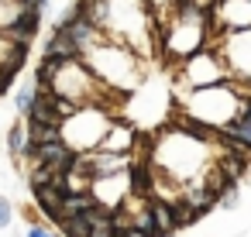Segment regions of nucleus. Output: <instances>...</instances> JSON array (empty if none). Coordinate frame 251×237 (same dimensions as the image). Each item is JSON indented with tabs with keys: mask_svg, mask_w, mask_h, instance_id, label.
<instances>
[{
	"mask_svg": "<svg viewBox=\"0 0 251 237\" xmlns=\"http://www.w3.org/2000/svg\"><path fill=\"white\" fill-rule=\"evenodd\" d=\"M86 66L97 72V79L100 83H107L110 90H131L134 83H138V76H134V59H131V52L127 48H117V45H97V48H90L86 55Z\"/></svg>",
	"mask_w": 251,
	"mask_h": 237,
	"instance_id": "obj_1",
	"label": "nucleus"
},
{
	"mask_svg": "<svg viewBox=\"0 0 251 237\" xmlns=\"http://www.w3.org/2000/svg\"><path fill=\"white\" fill-rule=\"evenodd\" d=\"M227 79H230V76H227V69H224L217 48H206V45H203V48H196L193 55L182 59V83L193 86V90L213 86V83H227Z\"/></svg>",
	"mask_w": 251,
	"mask_h": 237,
	"instance_id": "obj_2",
	"label": "nucleus"
},
{
	"mask_svg": "<svg viewBox=\"0 0 251 237\" xmlns=\"http://www.w3.org/2000/svg\"><path fill=\"white\" fill-rule=\"evenodd\" d=\"M224 69L230 79H241V83H251V28H241V31H227V38L220 42L217 48Z\"/></svg>",
	"mask_w": 251,
	"mask_h": 237,
	"instance_id": "obj_3",
	"label": "nucleus"
},
{
	"mask_svg": "<svg viewBox=\"0 0 251 237\" xmlns=\"http://www.w3.org/2000/svg\"><path fill=\"white\" fill-rule=\"evenodd\" d=\"M213 21L227 31L251 28V0H217L213 4Z\"/></svg>",
	"mask_w": 251,
	"mask_h": 237,
	"instance_id": "obj_4",
	"label": "nucleus"
},
{
	"mask_svg": "<svg viewBox=\"0 0 251 237\" xmlns=\"http://www.w3.org/2000/svg\"><path fill=\"white\" fill-rule=\"evenodd\" d=\"M134 144H138V131L131 124H124V120H110L97 148L100 151H124V155H131Z\"/></svg>",
	"mask_w": 251,
	"mask_h": 237,
	"instance_id": "obj_5",
	"label": "nucleus"
},
{
	"mask_svg": "<svg viewBox=\"0 0 251 237\" xmlns=\"http://www.w3.org/2000/svg\"><path fill=\"white\" fill-rule=\"evenodd\" d=\"M62 31H66V35L73 38V45H76V48H79L83 55H86L90 48H97V45L103 42V28H97V24H93V21H90L86 14H79L76 21H69V24H66Z\"/></svg>",
	"mask_w": 251,
	"mask_h": 237,
	"instance_id": "obj_6",
	"label": "nucleus"
},
{
	"mask_svg": "<svg viewBox=\"0 0 251 237\" xmlns=\"http://www.w3.org/2000/svg\"><path fill=\"white\" fill-rule=\"evenodd\" d=\"M62 196H66L62 179H55V182H49V186H35V203H38V210H42L45 216H52V220H59Z\"/></svg>",
	"mask_w": 251,
	"mask_h": 237,
	"instance_id": "obj_7",
	"label": "nucleus"
},
{
	"mask_svg": "<svg viewBox=\"0 0 251 237\" xmlns=\"http://www.w3.org/2000/svg\"><path fill=\"white\" fill-rule=\"evenodd\" d=\"M38 18H42V14L21 11V18L4 31V35H7V42H14V45H31V38H35V31H38Z\"/></svg>",
	"mask_w": 251,
	"mask_h": 237,
	"instance_id": "obj_8",
	"label": "nucleus"
},
{
	"mask_svg": "<svg viewBox=\"0 0 251 237\" xmlns=\"http://www.w3.org/2000/svg\"><path fill=\"white\" fill-rule=\"evenodd\" d=\"M45 55H55V59H62V62H69V59H83V52L73 45V38H69L62 28H55V35L49 38V45H45Z\"/></svg>",
	"mask_w": 251,
	"mask_h": 237,
	"instance_id": "obj_9",
	"label": "nucleus"
},
{
	"mask_svg": "<svg viewBox=\"0 0 251 237\" xmlns=\"http://www.w3.org/2000/svg\"><path fill=\"white\" fill-rule=\"evenodd\" d=\"M217 138H224V141H237V144H244V148L251 151V120H244V117L237 114L234 120H227V124L217 131Z\"/></svg>",
	"mask_w": 251,
	"mask_h": 237,
	"instance_id": "obj_10",
	"label": "nucleus"
},
{
	"mask_svg": "<svg viewBox=\"0 0 251 237\" xmlns=\"http://www.w3.org/2000/svg\"><path fill=\"white\" fill-rule=\"evenodd\" d=\"M148 210H151V216H155L158 234H172V230H176V216H172V203H169V199L151 196V199H148Z\"/></svg>",
	"mask_w": 251,
	"mask_h": 237,
	"instance_id": "obj_11",
	"label": "nucleus"
},
{
	"mask_svg": "<svg viewBox=\"0 0 251 237\" xmlns=\"http://www.w3.org/2000/svg\"><path fill=\"white\" fill-rule=\"evenodd\" d=\"M93 206H97L93 192H66V196H62V206H59V220H62V216H73V213H86V210H93Z\"/></svg>",
	"mask_w": 251,
	"mask_h": 237,
	"instance_id": "obj_12",
	"label": "nucleus"
},
{
	"mask_svg": "<svg viewBox=\"0 0 251 237\" xmlns=\"http://www.w3.org/2000/svg\"><path fill=\"white\" fill-rule=\"evenodd\" d=\"M62 138V124H35L28 120V141L42 144V141H59Z\"/></svg>",
	"mask_w": 251,
	"mask_h": 237,
	"instance_id": "obj_13",
	"label": "nucleus"
},
{
	"mask_svg": "<svg viewBox=\"0 0 251 237\" xmlns=\"http://www.w3.org/2000/svg\"><path fill=\"white\" fill-rule=\"evenodd\" d=\"M59 230H62L66 237H90V216H86V213L62 216V220H59Z\"/></svg>",
	"mask_w": 251,
	"mask_h": 237,
	"instance_id": "obj_14",
	"label": "nucleus"
},
{
	"mask_svg": "<svg viewBox=\"0 0 251 237\" xmlns=\"http://www.w3.org/2000/svg\"><path fill=\"white\" fill-rule=\"evenodd\" d=\"M7 151L14 158H25V151H28V124H14L7 131Z\"/></svg>",
	"mask_w": 251,
	"mask_h": 237,
	"instance_id": "obj_15",
	"label": "nucleus"
},
{
	"mask_svg": "<svg viewBox=\"0 0 251 237\" xmlns=\"http://www.w3.org/2000/svg\"><path fill=\"white\" fill-rule=\"evenodd\" d=\"M172 216H176V230L179 227H189V223H196L203 213L193 206V203H186V199H179V203H172Z\"/></svg>",
	"mask_w": 251,
	"mask_h": 237,
	"instance_id": "obj_16",
	"label": "nucleus"
},
{
	"mask_svg": "<svg viewBox=\"0 0 251 237\" xmlns=\"http://www.w3.org/2000/svg\"><path fill=\"white\" fill-rule=\"evenodd\" d=\"M21 0H0V31H7L18 18H21Z\"/></svg>",
	"mask_w": 251,
	"mask_h": 237,
	"instance_id": "obj_17",
	"label": "nucleus"
},
{
	"mask_svg": "<svg viewBox=\"0 0 251 237\" xmlns=\"http://www.w3.org/2000/svg\"><path fill=\"white\" fill-rule=\"evenodd\" d=\"M35 96H38V83L31 79V83H25V86H21V93H18V100H14V107H18V114H21V117H28V110H31Z\"/></svg>",
	"mask_w": 251,
	"mask_h": 237,
	"instance_id": "obj_18",
	"label": "nucleus"
},
{
	"mask_svg": "<svg viewBox=\"0 0 251 237\" xmlns=\"http://www.w3.org/2000/svg\"><path fill=\"white\" fill-rule=\"evenodd\" d=\"M237 199H241V196H237V186H234V182H230V186L217 196V203H220L224 210H234V206H237Z\"/></svg>",
	"mask_w": 251,
	"mask_h": 237,
	"instance_id": "obj_19",
	"label": "nucleus"
},
{
	"mask_svg": "<svg viewBox=\"0 0 251 237\" xmlns=\"http://www.w3.org/2000/svg\"><path fill=\"white\" fill-rule=\"evenodd\" d=\"M11 220H14V206H11V199H7V196H0V230H7V227H11Z\"/></svg>",
	"mask_w": 251,
	"mask_h": 237,
	"instance_id": "obj_20",
	"label": "nucleus"
},
{
	"mask_svg": "<svg viewBox=\"0 0 251 237\" xmlns=\"http://www.w3.org/2000/svg\"><path fill=\"white\" fill-rule=\"evenodd\" d=\"M21 7L31 11V14H42V11L49 7V0H21Z\"/></svg>",
	"mask_w": 251,
	"mask_h": 237,
	"instance_id": "obj_21",
	"label": "nucleus"
},
{
	"mask_svg": "<svg viewBox=\"0 0 251 237\" xmlns=\"http://www.w3.org/2000/svg\"><path fill=\"white\" fill-rule=\"evenodd\" d=\"M25 237H55V234H52V230H45V227H42V223H31V227H28V234H25Z\"/></svg>",
	"mask_w": 251,
	"mask_h": 237,
	"instance_id": "obj_22",
	"label": "nucleus"
},
{
	"mask_svg": "<svg viewBox=\"0 0 251 237\" xmlns=\"http://www.w3.org/2000/svg\"><path fill=\"white\" fill-rule=\"evenodd\" d=\"M241 117H244V120H251V100H244V103H241Z\"/></svg>",
	"mask_w": 251,
	"mask_h": 237,
	"instance_id": "obj_23",
	"label": "nucleus"
},
{
	"mask_svg": "<svg viewBox=\"0 0 251 237\" xmlns=\"http://www.w3.org/2000/svg\"><path fill=\"white\" fill-rule=\"evenodd\" d=\"M155 237H172V234H155Z\"/></svg>",
	"mask_w": 251,
	"mask_h": 237,
	"instance_id": "obj_24",
	"label": "nucleus"
}]
</instances>
